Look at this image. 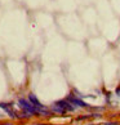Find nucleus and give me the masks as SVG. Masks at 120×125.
<instances>
[{
  "instance_id": "f257e3e1",
  "label": "nucleus",
  "mask_w": 120,
  "mask_h": 125,
  "mask_svg": "<svg viewBox=\"0 0 120 125\" xmlns=\"http://www.w3.org/2000/svg\"><path fill=\"white\" fill-rule=\"evenodd\" d=\"M75 106H72L67 99H61V101H57L50 106V111L54 114H58V115H65L66 112H72L75 111Z\"/></svg>"
},
{
  "instance_id": "f03ea898",
  "label": "nucleus",
  "mask_w": 120,
  "mask_h": 125,
  "mask_svg": "<svg viewBox=\"0 0 120 125\" xmlns=\"http://www.w3.org/2000/svg\"><path fill=\"white\" fill-rule=\"evenodd\" d=\"M18 106H20V108L23 111L25 114L29 115V116H32V115L38 114L35 106L32 104L29 99H26V98H20V99H18Z\"/></svg>"
},
{
  "instance_id": "7ed1b4c3",
  "label": "nucleus",
  "mask_w": 120,
  "mask_h": 125,
  "mask_svg": "<svg viewBox=\"0 0 120 125\" xmlns=\"http://www.w3.org/2000/svg\"><path fill=\"white\" fill-rule=\"evenodd\" d=\"M27 99H29L31 103L35 106V108H36V111H38V114L43 115V116H48V115H49V111L47 110V107H45L44 104H41V102L36 98L35 94L30 93V94H29V98H27Z\"/></svg>"
},
{
  "instance_id": "20e7f679",
  "label": "nucleus",
  "mask_w": 120,
  "mask_h": 125,
  "mask_svg": "<svg viewBox=\"0 0 120 125\" xmlns=\"http://www.w3.org/2000/svg\"><path fill=\"white\" fill-rule=\"evenodd\" d=\"M72 106H75V107H79V108H88L89 104H87L83 99H80L79 97H74V95H70L66 98Z\"/></svg>"
},
{
  "instance_id": "39448f33",
  "label": "nucleus",
  "mask_w": 120,
  "mask_h": 125,
  "mask_svg": "<svg viewBox=\"0 0 120 125\" xmlns=\"http://www.w3.org/2000/svg\"><path fill=\"white\" fill-rule=\"evenodd\" d=\"M0 108H3L5 112L11 116L12 119H17V115H16V112L12 110V107H11V104H7V103H0Z\"/></svg>"
},
{
  "instance_id": "423d86ee",
  "label": "nucleus",
  "mask_w": 120,
  "mask_h": 125,
  "mask_svg": "<svg viewBox=\"0 0 120 125\" xmlns=\"http://www.w3.org/2000/svg\"><path fill=\"white\" fill-rule=\"evenodd\" d=\"M0 125H13L12 123H4V124H0Z\"/></svg>"
},
{
  "instance_id": "0eeeda50",
  "label": "nucleus",
  "mask_w": 120,
  "mask_h": 125,
  "mask_svg": "<svg viewBox=\"0 0 120 125\" xmlns=\"http://www.w3.org/2000/svg\"><path fill=\"white\" fill-rule=\"evenodd\" d=\"M105 125H115V123H106Z\"/></svg>"
},
{
  "instance_id": "6e6552de",
  "label": "nucleus",
  "mask_w": 120,
  "mask_h": 125,
  "mask_svg": "<svg viewBox=\"0 0 120 125\" xmlns=\"http://www.w3.org/2000/svg\"><path fill=\"white\" fill-rule=\"evenodd\" d=\"M36 125H45V124H36Z\"/></svg>"
}]
</instances>
